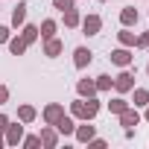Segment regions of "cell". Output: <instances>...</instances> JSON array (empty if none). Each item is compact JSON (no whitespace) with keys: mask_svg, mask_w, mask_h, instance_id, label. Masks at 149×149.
<instances>
[{"mask_svg":"<svg viewBox=\"0 0 149 149\" xmlns=\"http://www.w3.org/2000/svg\"><path fill=\"white\" fill-rule=\"evenodd\" d=\"M146 76H149V64H146Z\"/></svg>","mask_w":149,"mask_h":149,"instance_id":"cell-35","label":"cell"},{"mask_svg":"<svg viewBox=\"0 0 149 149\" xmlns=\"http://www.w3.org/2000/svg\"><path fill=\"white\" fill-rule=\"evenodd\" d=\"M117 41H120V47H137V35L132 32V26H123L120 32H117Z\"/></svg>","mask_w":149,"mask_h":149,"instance_id":"cell-18","label":"cell"},{"mask_svg":"<svg viewBox=\"0 0 149 149\" xmlns=\"http://www.w3.org/2000/svg\"><path fill=\"white\" fill-rule=\"evenodd\" d=\"M134 88V73H132V67H120V73L114 76V91L117 94H129Z\"/></svg>","mask_w":149,"mask_h":149,"instance_id":"cell-2","label":"cell"},{"mask_svg":"<svg viewBox=\"0 0 149 149\" xmlns=\"http://www.w3.org/2000/svg\"><path fill=\"white\" fill-rule=\"evenodd\" d=\"M3 137H6V146H18L21 140H24V123L21 120H9V126H6V132H3Z\"/></svg>","mask_w":149,"mask_h":149,"instance_id":"cell-6","label":"cell"},{"mask_svg":"<svg viewBox=\"0 0 149 149\" xmlns=\"http://www.w3.org/2000/svg\"><path fill=\"white\" fill-rule=\"evenodd\" d=\"M94 134H97V126H91V120H82V126H76V132H73V140L76 143H88Z\"/></svg>","mask_w":149,"mask_h":149,"instance_id":"cell-10","label":"cell"},{"mask_svg":"<svg viewBox=\"0 0 149 149\" xmlns=\"http://www.w3.org/2000/svg\"><path fill=\"white\" fill-rule=\"evenodd\" d=\"M6 146V137H3V132H0V149H3Z\"/></svg>","mask_w":149,"mask_h":149,"instance_id":"cell-33","label":"cell"},{"mask_svg":"<svg viewBox=\"0 0 149 149\" xmlns=\"http://www.w3.org/2000/svg\"><path fill=\"white\" fill-rule=\"evenodd\" d=\"M12 38V26H3V24H0V44H6Z\"/></svg>","mask_w":149,"mask_h":149,"instance_id":"cell-29","label":"cell"},{"mask_svg":"<svg viewBox=\"0 0 149 149\" xmlns=\"http://www.w3.org/2000/svg\"><path fill=\"white\" fill-rule=\"evenodd\" d=\"M6 47H9V53L12 56H24L26 53V41H24V35L18 32V35H12L9 41H6Z\"/></svg>","mask_w":149,"mask_h":149,"instance_id":"cell-19","label":"cell"},{"mask_svg":"<svg viewBox=\"0 0 149 149\" xmlns=\"http://www.w3.org/2000/svg\"><path fill=\"white\" fill-rule=\"evenodd\" d=\"M53 126L58 129V134H61V137H73V132H76V117L64 111V114H61V117H58Z\"/></svg>","mask_w":149,"mask_h":149,"instance_id":"cell-7","label":"cell"},{"mask_svg":"<svg viewBox=\"0 0 149 149\" xmlns=\"http://www.w3.org/2000/svg\"><path fill=\"white\" fill-rule=\"evenodd\" d=\"M129 105H132V102H129L123 94H117V97H111V100H108V111H111V114H120V111H126Z\"/></svg>","mask_w":149,"mask_h":149,"instance_id":"cell-23","label":"cell"},{"mask_svg":"<svg viewBox=\"0 0 149 149\" xmlns=\"http://www.w3.org/2000/svg\"><path fill=\"white\" fill-rule=\"evenodd\" d=\"M56 32H58V24H56L53 18L41 21V26H38V38H41V41H47V38H56Z\"/></svg>","mask_w":149,"mask_h":149,"instance_id":"cell-16","label":"cell"},{"mask_svg":"<svg viewBox=\"0 0 149 149\" xmlns=\"http://www.w3.org/2000/svg\"><path fill=\"white\" fill-rule=\"evenodd\" d=\"M91 61H94V53L88 47H76V50H73V67H76V70H85Z\"/></svg>","mask_w":149,"mask_h":149,"instance_id":"cell-9","label":"cell"},{"mask_svg":"<svg viewBox=\"0 0 149 149\" xmlns=\"http://www.w3.org/2000/svg\"><path fill=\"white\" fill-rule=\"evenodd\" d=\"M6 126H9V114H0V132H6Z\"/></svg>","mask_w":149,"mask_h":149,"instance_id":"cell-31","label":"cell"},{"mask_svg":"<svg viewBox=\"0 0 149 149\" xmlns=\"http://www.w3.org/2000/svg\"><path fill=\"white\" fill-rule=\"evenodd\" d=\"M140 117H143V120L149 123V105H143V114H140Z\"/></svg>","mask_w":149,"mask_h":149,"instance_id":"cell-32","label":"cell"},{"mask_svg":"<svg viewBox=\"0 0 149 149\" xmlns=\"http://www.w3.org/2000/svg\"><path fill=\"white\" fill-rule=\"evenodd\" d=\"M129 94H132V105H134V108L149 105V91H146V88H132Z\"/></svg>","mask_w":149,"mask_h":149,"instance_id":"cell-21","label":"cell"},{"mask_svg":"<svg viewBox=\"0 0 149 149\" xmlns=\"http://www.w3.org/2000/svg\"><path fill=\"white\" fill-rule=\"evenodd\" d=\"M97 3H108V0H97Z\"/></svg>","mask_w":149,"mask_h":149,"instance_id":"cell-34","label":"cell"},{"mask_svg":"<svg viewBox=\"0 0 149 149\" xmlns=\"http://www.w3.org/2000/svg\"><path fill=\"white\" fill-rule=\"evenodd\" d=\"M21 143H24L26 149H38V146H41V137H38V134H24Z\"/></svg>","mask_w":149,"mask_h":149,"instance_id":"cell-26","label":"cell"},{"mask_svg":"<svg viewBox=\"0 0 149 149\" xmlns=\"http://www.w3.org/2000/svg\"><path fill=\"white\" fill-rule=\"evenodd\" d=\"M117 117H120V126H123V129H134V126H140V120H143V117H140V111H137L134 105H129V108H126V111H120Z\"/></svg>","mask_w":149,"mask_h":149,"instance_id":"cell-8","label":"cell"},{"mask_svg":"<svg viewBox=\"0 0 149 149\" xmlns=\"http://www.w3.org/2000/svg\"><path fill=\"white\" fill-rule=\"evenodd\" d=\"M82 32L88 35V38H94V35H100L102 32V18L97 15V12H91V15H82Z\"/></svg>","mask_w":149,"mask_h":149,"instance_id":"cell-3","label":"cell"},{"mask_svg":"<svg viewBox=\"0 0 149 149\" xmlns=\"http://www.w3.org/2000/svg\"><path fill=\"white\" fill-rule=\"evenodd\" d=\"M61 114H64V105H61V102H47V105H44V111H41V120L53 126Z\"/></svg>","mask_w":149,"mask_h":149,"instance_id":"cell-11","label":"cell"},{"mask_svg":"<svg viewBox=\"0 0 149 149\" xmlns=\"http://www.w3.org/2000/svg\"><path fill=\"white\" fill-rule=\"evenodd\" d=\"M137 21H140V12H137L134 6H123V9H120V24H123V26H134Z\"/></svg>","mask_w":149,"mask_h":149,"instance_id":"cell-15","label":"cell"},{"mask_svg":"<svg viewBox=\"0 0 149 149\" xmlns=\"http://www.w3.org/2000/svg\"><path fill=\"white\" fill-rule=\"evenodd\" d=\"M61 18H64V26L67 29H79V24H82V12L73 6V9H67V12H61Z\"/></svg>","mask_w":149,"mask_h":149,"instance_id":"cell-17","label":"cell"},{"mask_svg":"<svg viewBox=\"0 0 149 149\" xmlns=\"http://www.w3.org/2000/svg\"><path fill=\"white\" fill-rule=\"evenodd\" d=\"M35 117H38V108H35V105H29V102H24V105H18V120H21L24 126H29V123H35Z\"/></svg>","mask_w":149,"mask_h":149,"instance_id":"cell-14","label":"cell"},{"mask_svg":"<svg viewBox=\"0 0 149 149\" xmlns=\"http://www.w3.org/2000/svg\"><path fill=\"white\" fill-rule=\"evenodd\" d=\"M94 82H97V94H108V91L114 88V79L108 76V73H100V76H97Z\"/></svg>","mask_w":149,"mask_h":149,"instance_id":"cell-24","label":"cell"},{"mask_svg":"<svg viewBox=\"0 0 149 149\" xmlns=\"http://www.w3.org/2000/svg\"><path fill=\"white\" fill-rule=\"evenodd\" d=\"M38 137H41V146L44 149H56L58 146V140H61V134H58V129L56 126H41V132H38Z\"/></svg>","mask_w":149,"mask_h":149,"instance_id":"cell-5","label":"cell"},{"mask_svg":"<svg viewBox=\"0 0 149 149\" xmlns=\"http://www.w3.org/2000/svg\"><path fill=\"white\" fill-rule=\"evenodd\" d=\"M111 64H117V67H132L134 64V50L132 47H117V50H111Z\"/></svg>","mask_w":149,"mask_h":149,"instance_id":"cell-4","label":"cell"},{"mask_svg":"<svg viewBox=\"0 0 149 149\" xmlns=\"http://www.w3.org/2000/svg\"><path fill=\"white\" fill-rule=\"evenodd\" d=\"M26 12H29V6H26V0H18V6L12 9V26H15V29L26 24Z\"/></svg>","mask_w":149,"mask_h":149,"instance_id":"cell-13","label":"cell"},{"mask_svg":"<svg viewBox=\"0 0 149 149\" xmlns=\"http://www.w3.org/2000/svg\"><path fill=\"white\" fill-rule=\"evenodd\" d=\"M50 3H53V9L67 12V9H73V6H76V0H50Z\"/></svg>","mask_w":149,"mask_h":149,"instance_id":"cell-25","label":"cell"},{"mask_svg":"<svg viewBox=\"0 0 149 149\" xmlns=\"http://www.w3.org/2000/svg\"><path fill=\"white\" fill-rule=\"evenodd\" d=\"M6 102H9V88L0 85V105H6Z\"/></svg>","mask_w":149,"mask_h":149,"instance_id":"cell-30","label":"cell"},{"mask_svg":"<svg viewBox=\"0 0 149 149\" xmlns=\"http://www.w3.org/2000/svg\"><path fill=\"white\" fill-rule=\"evenodd\" d=\"M100 108H102V105H100L97 97H88V100H85V97H76V100L70 102V111H67V114H73L76 120H94V117L100 114Z\"/></svg>","mask_w":149,"mask_h":149,"instance_id":"cell-1","label":"cell"},{"mask_svg":"<svg viewBox=\"0 0 149 149\" xmlns=\"http://www.w3.org/2000/svg\"><path fill=\"white\" fill-rule=\"evenodd\" d=\"M21 35H24L26 47H32V44L38 41V24H24V26H21Z\"/></svg>","mask_w":149,"mask_h":149,"instance_id":"cell-22","label":"cell"},{"mask_svg":"<svg viewBox=\"0 0 149 149\" xmlns=\"http://www.w3.org/2000/svg\"><path fill=\"white\" fill-rule=\"evenodd\" d=\"M88 146H94V149H105V146H108V140H105V137H97V134H94V137L88 140Z\"/></svg>","mask_w":149,"mask_h":149,"instance_id":"cell-27","label":"cell"},{"mask_svg":"<svg viewBox=\"0 0 149 149\" xmlns=\"http://www.w3.org/2000/svg\"><path fill=\"white\" fill-rule=\"evenodd\" d=\"M61 50H64V41H61L58 35L44 41V56H47V58H58V56H61Z\"/></svg>","mask_w":149,"mask_h":149,"instance_id":"cell-12","label":"cell"},{"mask_svg":"<svg viewBox=\"0 0 149 149\" xmlns=\"http://www.w3.org/2000/svg\"><path fill=\"white\" fill-rule=\"evenodd\" d=\"M137 47H140V50H149V29L137 35Z\"/></svg>","mask_w":149,"mask_h":149,"instance_id":"cell-28","label":"cell"},{"mask_svg":"<svg viewBox=\"0 0 149 149\" xmlns=\"http://www.w3.org/2000/svg\"><path fill=\"white\" fill-rule=\"evenodd\" d=\"M76 94L85 97V100H88V97H97V82H94V79H79V82H76Z\"/></svg>","mask_w":149,"mask_h":149,"instance_id":"cell-20","label":"cell"}]
</instances>
